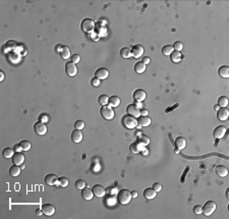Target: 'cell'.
I'll return each mask as SVG.
<instances>
[{"mask_svg":"<svg viewBox=\"0 0 229 219\" xmlns=\"http://www.w3.org/2000/svg\"><path fill=\"white\" fill-rule=\"evenodd\" d=\"M13 150H14L15 152H20V151H22V147H20V144L14 145V147H13Z\"/></svg>","mask_w":229,"mask_h":219,"instance_id":"c3c4849f","label":"cell"},{"mask_svg":"<svg viewBox=\"0 0 229 219\" xmlns=\"http://www.w3.org/2000/svg\"><path fill=\"white\" fill-rule=\"evenodd\" d=\"M153 189L156 191V192H160V191L162 190V184L161 183H153Z\"/></svg>","mask_w":229,"mask_h":219,"instance_id":"7dc6e473","label":"cell"},{"mask_svg":"<svg viewBox=\"0 0 229 219\" xmlns=\"http://www.w3.org/2000/svg\"><path fill=\"white\" fill-rule=\"evenodd\" d=\"M108 100H109V97L107 95H105V94H102V95L99 96V99H98V101H99V103L101 105H107L108 104Z\"/></svg>","mask_w":229,"mask_h":219,"instance_id":"f35d334b","label":"cell"},{"mask_svg":"<svg viewBox=\"0 0 229 219\" xmlns=\"http://www.w3.org/2000/svg\"><path fill=\"white\" fill-rule=\"evenodd\" d=\"M41 209L43 211V214H45L46 216H52L55 213V207L51 204H43Z\"/></svg>","mask_w":229,"mask_h":219,"instance_id":"5bb4252c","label":"cell"},{"mask_svg":"<svg viewBox=\"0 0 229 219\" xmlns=\"http://www.w3.org/2000/svg\"><path fill=\"white\" fill-rule=\"evenodd\" d=\"M131 193L129 192L126 189H122L120 190L117 194V200L120 204L126 205L128 204L130 201H131Z\"/></svg>","mask_w":229,"mask_h":219,"instance_id":"6da1fadb","label":"cell"},{"mask_svg":"<svg viewBox=\"0 0 229 219\" xmlns=\"http://www.w3.org/2000/svg\"><path fill=\"white\" fill-rule=\"evenodd\" d=\"M129 150H130V152H132L134 154H137V153H139L142 150H144V146L142 144H139V142H136V143H132V144L130 145Z\"/></svg>","mask_w":229,"mask_h":219,"instance_id":"7402d4cb","label":"cell"},{"mask_svg":"<svg viewBox=\"0 0 229 219\" xmlns=\"http://www.w3.org/2000/svg\"><path fill=\"white\" fill-rule=\"evenodd\" d=\"M91 83L92 85H93L94 87H99L100 86V80L98 79V78H93V79L91 80Z\"/></svg>","mask_w":229,"mask_h":219,"instance_id":"bcb514c9","label":"cell"},{"mask_svg":"<svg viewBox=\"0 0 229 219\" xmlns=\"http://www.w3.org/2000/svg\"><path fill=\"white\" fill-rule=\"evenodd\" d=\"M131 197L132 198H137V191H132V192H131Z\"/></svg>","mask_w":229,"mask_h":219,"instance_id":"f5cc1de1","label":"cell"},{"mask_svg":"<svg viewBox=\"0 0 229 219\" xmlns=\"http://www.w3.org/2000/svg\"><path fill=\"white\" fill-rule=\"evenodd\" d=\"M74 128H75V130L81 131L85 128V123L82 120H77L74 123Z\"/></svg>","mask_w":229,"mask_h":219,"instance_id":"7bdbcfd3","label":"cell"},{"mask_svg":"<svg viewBox=\"0 0 229 219\" xmlns=\"http://www.w3.org/2000/svg\"><path fill=\"white\" fill-rule=\"evenodd\" d=\"M216 210V203L214 201H208L203 206V213L205 216H211Z\"/></svg>","mask_w":229,"mask_h":219,"instance_id":"5b68a950","label":"cell"},{"mask_svg":"<svg viewBox=\"0 0 229 219\" xmlns=\"http://www.w3.org/2000/svg\"><path fill=\"white\" fill-rule=\"evenodd\" d=\"M144 54V47L142 45H134L131 48V56H134V58H139L142 55Z\"/></svg>","mask_w":229,"mask_h":219,"instance_id":"9c48e42d","label":"cell"},{"mask_svg":"<svg viewBox=\"0 0 229 219\" xmlns=\"http://www.w3.org/2000/svg\"><path fill=\"white\" fill-rule=\"evenodd\" d=\"M178 152H179V150H178L177 148H176V149H175V153H178Z\"/></svg>","mask_w":229,"mask_h":219,"instance_id":"91938a15","label":"cell"},{"mask_svg":"<svg viewBox=\"0 0 229 219\" xmlns=\"http://www.w3.org/2000/svg\"><path fill=\"white\" fill-rule=\"evenodd\" d=\"M92 191H93L94 195L98 198L104 197L105 194H106V190H105L102 186H100V184H95V186H93V189H92Z\"/></svg>","mask_w":229,"mask_h":219,"instance_id":"8fae6325","label":"cell"},{"mask_svg":"<svg viewBox=\"0 0 229 219\" xmlns=\"http://www.w3.org/2000/svg\"><path fill=\"white\" fill-rule=\"evenodd\" d=\"M218 105L220 107H226L228 105V98L225 96H221L218 99Z\"/></svg>","mask_w":229,"mask_h":219,"instance_id":"d590c367","label":"cell"},{"mask_svg":"<svg viewBox=\"0 0 229 219\" xmlns=\"http://www.w3.org/2000/svg\"><path fill=\"white\" fill-rule=\"evenodd\" d=\"M183 48V44L180 42V41H176L175 43L173 44V50H175V51H181Z\"/></svg>","mask_w":229,"mask_h":219,"instance_id":"b9f144b4","label":"cell"},{"mask_svg":"<svg viewBox=\"0 0 229 219\" xmlns=\"http://www.w3.org/2000/svg\"><path fill=\"white\" fill-rule=\"evenodd\" d=\"M181 53H180L179 51H174L170 54V58H171V61L173 62H179L180 60H181Z\"/></svg>","mask_w":229,"mask_h":219,"instance_id":"f546056e","label":"cell"},{"mask_svg":"<svg viewBox=\"0 0 229 219\" xmlns=\"http://www.w3.org/2000/svg\"><path fill=\"white\" fill-rule=\"evenodd\" d=\"M175 145H176V148L178 150H182L186 147V140L184 139L183 137H178L176 138L175 140Z\"/></svg>","mask_w":229,"mask_h":219,"instance_id":"603a6c76","label":"cell"},{"mask_svg":"<svg viewBox=\"0 0 229 219\" xmlns=\"http://www.w3.org/2000/svg\"><path fill=\"white\" fill-rule=\"evenodd\" d=\"M225 133H226V128H225V126H224V125H218L214 130V131H213V135H214V137L216 138L217 140H219V139H221V138L224 137Z\"/></svg>","mask_w":229,"mask_h":219,"instance_id":"9a60e30c","label":"cell"},{"mask_svg":"<svg viewBox=\"0 0 229 219\" xmlns=\"http://www.w3.org/2000/svg\"><path fill=\"white\" fill-rule=\"evenodd\" d=\"M8 59H9V61H11L12 63H17V62L20 61V56L17 54V53H15V52H9Z\"/></svg>","mask_w":229,"mask_h":219,"instance_id":"4dcf8cb0","label":"cell"},{"mask_svg":"<svg viewBox=\"0 0 229 219\" xmlns=\"http://www.w3.org/2000/svg\"><path fill=\"white\" fill-rule=\"evenodd\" d=\"M95 28V22L92 18H85L81 24V29L85 33H91Z\"/></svg>","mask_w":229,"mask_h":219,"instance_id":"277c9868","label":"cell"},{"mask_svg":"<svg viewBox=\"0 0 229 219\" xmlns=\"http://www.w3.org/2000/svg\"><path fill=\"white\" fill-rule=\"evenodd\" d=\"M57 181H58V177L54 173H49L45 176V183L48 186H55L57 183Z\"/></svg>","mask_w":229,"mask_h":219,"instance_id":"e0dca14e","label":"cell"},{"mask_svg":"<svg viewBox=\"0 0 229 219\" xmlns=\"http://www.w3.org/2000/svg\"><path fill=\"white\" fill-rule=\"evenodd\" d=\"M174 51L173 50V47L171 45H165L163 48H162V53H163L164 55H170L171 53H172Z\"/></svg>","mask_w":229,"mask_h":219,"instance_id":"8d00e7d4","label":"cell"},{"mask_svg":"<svg viewBox=\"0 0 229 219\" xmlns=\"http://www.w3.org/2000/svg\"><path fill=\"white\" fill-rule=\"evenodd\" d=\"M194 214H202L203 213V207L200 206V205H196L194 207Z\"/></svg>","mask_w":229,"mask_h":219,"instance_id":"ee69618b","label":"cell"},{"mask_svg":"<svg viewBox=\"0 0 229 219\" xmlns=\"http://www.w3.org/2000/svg\"><path fill=\"white\" fill-rule=\"evenodd\" d=\"M87 186L86 181H82V179H77V181H75V186H77V189H79V190H82V189H85Z\"/></svg>","mask_w":229,"mask_h":219,"instance_id":"ab89813d","label":"cell"},{"mask_svg":"<svg viewBox=\"0 0 229 219\" xmlns=\"http://www.w3.org/2000/svg\"><path fill=\"white\" fill-rule=\"evenodd\" d=\"M148 110L147 109H142L141 110V115H143V116H146V115H148Z\"/></svg>","mask_w":229,"mask_h":219,"instance_id":"816d5d0a","label":"cell"},{"mask_svg":"<svg viewBox=\"0 0 229 219\" xmlns=\"http://www.w3.org/2000/svg\"><path fill=\"white\" fill-rule=\"evenodd\" d=\"M41 117H43V120H41V121H43V123L48 120V116H47V115H41Z\"/></svg>","mask_w":229,"mask_h":219,"instance_id":"db71d44e","label":"cell"},{"mask_svg":"<svg viewBox=\"0 0 229 219\" xmlns=\"http://www.w3.org/2000/svg\"><path fill=\"white\" fill-rule=\"evenodd\" d=\"M93 196H94V193L91 189L89 188H85L82 190V199L87 200V201H90V200L93 199Z\"/></svg>","mask_w":229,"mask_h":219,"instance_id":"ffe728a7","label":"cell"},{"mask_svg":"<svg viewBox=\"0 0 229 219\" xmlns=\"http://www.w3.org/2000/svg\"><path fill=\"white\" fill-rule=\"evenodd\" d=\"M120 98L118 96H111L109 97V100H108V105L110 107H117L120 104Z\"/></svg>","mask_w":229,"mask_h":219,"instance_id":"cb8c5ba5","label":"cell"},{"mask_svg":"<svg viewBox=\"0 0 229 219\" xmlns=\"http://www.w3.org/2000/svg\"><path fill=\"white\" fill-rule=\"evenodd\" d=\"M25 162V155L22 152H15L14 155L12 156V163L15 165H22Z\"/></svg>","mask_w":229,"mask_h":219,"instance_id":"4fadbf2b","label":"cell"},{"mask_svg":"<svg viewBox=\"0 0 229 219\" xmlns=\"http://www.w3.org/2000/svg\"><path fill=\"white\" fill-rule=\"evenodd\" d=\"M68 183H69V181H68V179L66 177H60V178H58V181H57L56 184L62 186V188H66L68 186Z\"/></svg>","mask_w":229,"mask_h":219,"instance_id":"74e56055","label":"cell"},{"mask_svg":"<svg viewBox=\"0 0 229 219\" xmlns=\"http://www.w3.org/2000/svg\"><path fill=\"white\" fill-rule=\"evenodd\" d=\"M122 123L128 130H131L137 126V120L136 119V117L131 116V115H124L122 117Z\"/></svg>","mask_w":229,"mask_h":219,"instance_id":"7a4b0ae2","label":"cell"},{"mask_svg":"<svg viewBox=\"0 0 229 219\" xmlns=\"http://www.w3.org/2000/svg\"><path fill=\"white\" fill-rule=\"evenodd\" d=\"M126 111H127L128 115H131V116L136 117V118H137V117L141 116V110H139V106L136 105V104H129V105H127Z\"/></svg>","mask_w":229,"mask_h":219,"instance_id":"8992f818","label":"cell"},{"mask_svg":"<svg viewBox=\"0 0 229 219\" xmlns=\"http://www.w3.org/2000/svg\"><path fill=\"white\" fill-rule=\"evenodd\" d=\"M145 70H146V64L143 61L137 62L136 65H134V71L137 73H145Z\"/></svg>","mask_w":229,"mask_h":219,"instance_id":"83f0119b","label":"cell"},{"mask_svg":"<svg viewBox=\"0 0 229 219\" xmlns=\"http://www.w3.org/2000/svg\"><path fill=\"white\" fill-rule=\"evenodd\" d=\"M65 71L69 77H74L77 73V67L72 61H68L65 64Z\"/></svg>","mask_w":229,"mask_h":219,"instance_id":"ba28073f","label":"cell"},{"mask_svg":"<svg viewBox=\"0 0 229 219\" xmlns=\"http://www.w3.org/2000/svg\"><path fill=\"white\" fill-rule=\"evenodd\" d=\"M20 147H22V151H29L30 149H31V142H29V141H27V140H24V141H22V142L20 143Z\"/></svg>","mask_w":229,"mask_h":219,"instance_id":"e575fe53","label":"cell"},{"mask_svg":"<svg viewBox=\"0 0 229 219\" xmlns=\"http://www.w3.org/2000/svg\"><path fill=\"white\" fill-rule=\"evenodd\" d=\"M20 169L22 168L20 167V165H15L13 164L12 166L9 168V173H10L11 176H17L20 173Z\"/></svg>","mask_w":229,"mask_h":219,"instance_id":"f1b7e54d","label":"cell"},{"mask_svg":"<svg viewBox=\"0 0 229 219\" xmlns=\"http://www.w3.org/2000/svg\"><path fill=\"white\" fill-rule=\"evenodd\" d=\"M17 44L15 43L14 41H8V42L5 44V51L7 49H9V50L14 49V48L17 47Z\"/></svg>","mask_w":229,"mask_h":219,"instance_id":"60d3db41","label":"cell"},{"mask_svg":"<svg viewBox=\"0 0 229 219\" xmlns=\"http://www.w3.org/2000/svg\"><path fill=\"white\" fill-rule=\"evenodd\" d=\"M216 173L221 177H225L228 174V169L224 165H218L216 166Z\"/></svg>","mask_w":229,"mask_h":219,"instance_id":"4316f807","label":"cell"},{"mask_svg":"<svg viewBox=\"0 0 229 219\" xmlns=\"http://www.w3.org/2000/svg\"><path fill=\"white\" fill-rule=\"evenodd\" d=\"M72 140L74 143H81L82 140V133L79 130H74L72 133Z\"/></svg>","mask_w":229,"mask_h":219,"instance_id":"44dd1931","label":"cell"},{"mask_svg":"<svg viewBox=\"0 0 229 219\" xmlns=\"http://www.w3.org/2000/svg\"><path fill=\"white\" fill-rule=\"evenodd\" d=\"M151 118L148 116V115H146V116H143V115H141V116L139 117V120H137V125H141L142 128H146V126L150 125L151 124Z\"/></svg>","mask_w":229,"mask_h":219,"instance_id":"ac0fdd59","label":"cell"},{"mask_svg":"<svg viewBox=\"0 0 229 219\" xmlns=\"http://www.w3.org/2000/svg\"><path fill=\"white\" fill-rule=\"evenodd\" d=\"M36 213H37V215H42V213H43L42 209H38V210L36 211Z\"/></svg>","mask_w":229,"mask_h":219,"instance_id":"11a10c76","label":"cell"},{"mask_svg":"<svg viewBox=\"0 0 229 219\" xmlns=\"http://www.w3.org/2000/svg\"><path fill=\"white\" fill-rule=\"evenodd\" d=\"M2 155H3V157H5V158H10L14 155V150L12 148H5V149H3V151H2Z\"/></svg>","mask_w":229,"mask_h":219,"instance_id":"836d02e7","label":"cell"},{"mask_svg":"<svg viewBox=\"0 0 229 219\" xmlns=\"http://www.w3.org/2000/svg\"><path fill=\"white\" fill-rule=\"evenodd\" d=\"M218 73L221 78H225V79H227V78H229V66H227V65L220 66L219 70H218Z\"/></svg>","mask_w":229,"mask_h":219,"instance_id":"484cf974","label":"cell"},{"mask_svg":"<svg viewBox=\"0 0 229 219\" xmlns=\"http://www.w3.org/2000/svg\"><path fill=\"white\" fill-rule=\"evenodd\" d=\"M120 55L122 58H129L131 56V50L127 47H123L122 49L120 50Z\"/></svg>","mask_w":229,"mask_h":219,"instance_id":"1f68e13d","label":"cell"},{"mask_svg":"<svg viewBox=\"0 0 229 219\" xmlns=\"http://www.w3.org/2000/svg\"><path fill=\"white\" fill-rule=\"evenodd\" d=\"M156 196H157V192H156L153 188H148L144 191V197H145L147 200L154 199V198H156Z\"/></svg>","mask_w":229,"mask_h":219,"instance_id":"d6986e66","label":"cell"},{"mask_svg":"<svg viewBox=\"0 0 229 219\" xmlns=\"http://www.w3.org/2000/svg\"><path fill=\"white\" fill-rule=\"evenodd\" d=\"M34 130H35L36 133L39 136H44L46 133H47V126H46L45 123L43 121H38V123H35L34 125Z\"/></svg>","mask_w":229,"mask_h":219,"instance_id":"52a82bcc","label":"cell"},{"mask_svg":"<svg viewBox=\"0 0 229 219\" xmlns=\"http://www.w3.org/2000/svg\"><path fill=\"white\" fill-rule=\"evenodd\" d=\"M100 113L103 118L107 119V120H111L114 117V110L109 105H103L100 109Z\"/></svg>","mask_w":229,"mask_h":219,"instance_id":"3957f363","label":"cell"},{"mask_svg":"<svg viewBox=\"0 0 229 219\" xmlns=\"http://www.w3.org/2000/svg\"><path fill=\"white\" fill-rule=\"evenodd\" d=\"M72 61L75 64L79 63V62L81 61V56H79V54H73L72 56Z\"/></svg>","mask_w":229,"mask_h":219,"instance_id":"f6af8a7d","label":"cell"},{"mask_svg":"<svg viewBox=\"0 0 229 219\" xmlns=\"http://www.w3.org/2000/svg\"><path fill=\"white\" fill-rule=\"evenodd\" d=\"M106 191H107V193L110 194V195H113V194H114V192H113V191H114V188H112V186H110V188H108Z\"/></svg>","mask_w":229,"mask_h":219,"instance_id":"681fc988","label":"cell"},{"mask_svg":"<svg viewBox=\"0 0 229 219\" xmlns=\"http://www.w3.org/2000/svg\"><path fill=\"white\" fill-rule=\"evenodd\" d=\"M20 168H26V165H25L24 163H22V164L20 165Z\"/></svg>","mask_w":229,"mask_h":219,"instance_id":"680465c9","label":"cell"},{"mask_svg":"<svg viewBox=\"0 0 229 219\" xmlns=\"http://www.w3.org/2000/svg\"><path fill=\"white\" fill-rule=\"evenodd\" d=\"M229 116V111L226 107H220L218 110H217V118L219 120H226Z\"/></svg>","mask_w":229,"mask_h":219,"instance_id":"30bf717a","label":"cell"},{"mask_svg":"<svg viewBox=\"0 0 229 219\" xmlns=\"http://www.w3.org/2000/svg\"><path fill=\"white\" fill-rule=\"evenodd\" d=\"M60 56H61V58L64 59V60H67V59L70 57V49L67 47V46H62V47H61Z\"/></svg>","mask_w":229,"mask_h":219,"instance_id":"d4e9b609","label":"cell"},{"mask_svg":"<svg viewBox=\"0 0 229 219\" xmlns=\"http://www.w3.org/2000/svg\"><path fill=\"white\" fill-rule=\"evenodd\" d=\"M109 75V71L105 67H100L95 71V77L98 78L99 80H105L107 79Z\"/></svg>","mask_w":229,"mask_h":219,"instance_id":"7c38bea8","label":"cell"},{"mask_svg":"<svg viewBox=\"0 0 229 219\" xmlns=\"http://www.w3.org/2000/svg\"><path fill=\"white\" fill-rule=\"evenodd\" d=\"M137 142H139V144L143 145V146H146V145L150 144V139L145 135H139V137H137Z\"/></svg>","mask_w":229,"mask_h":219,"instance_id":"d6a6232c","label":"cell"},{"mask_svg":"<svg viewBox=\"0 0 229 219\" xmlns=\"http://www.w3.org/2000/svg\"><path fill=\"white\" fill-rule=\"evenodd\" d=\"M150 61H151L150 57H145V58L143 59V62H144L145 64H149V63H150Z\"/></svg>","mask_w":229,"mask_h":219,"instance_id":"f907efd6","label":"cell"},{"mask_svg":"<svg viewBox=\"0 0 229 219\" xmlns=\"http://www.w3.org/2000/svg\"><path fill=\"white\" fill-rule=\"evenodd\" d=\"M146 96H147L146 92L142 89H137L134 92V99L136 101H137V102H142V101H144L146 99Z\"/></svg>","mask_w":229,"mask_h":219,"instance_id":"2e32d148","label":"cell"},{"mask_svg":"<svg viewBox=\"0 0 229 219\" xmlns=\"http://www.w3.org/2000/svg\"><path fill=\"white\" fill-rule=\"evenodd\" d=\"M4 80V73H3V71H1L0 73V80Z\"/></svg>","mask_w":229,"mask_h":219,"instance_id":"9f6ffc18","label":"cell"},{"mask_svg":"<svg viewBox=\"0 0 229 219\" xmlns=\"http://www.w3.org/2000/svg\"><path fill=\"white\" fill-rule=\"evenodd\" d=\"M219 108H220V106H219L218 104H217V105H215V106H214V109H215V110H218V109H219Z\"/></svg>","mask_w":229,"mask_h":219,"instance_id":"6f0895ef","label":"cell"}]
</instances>
